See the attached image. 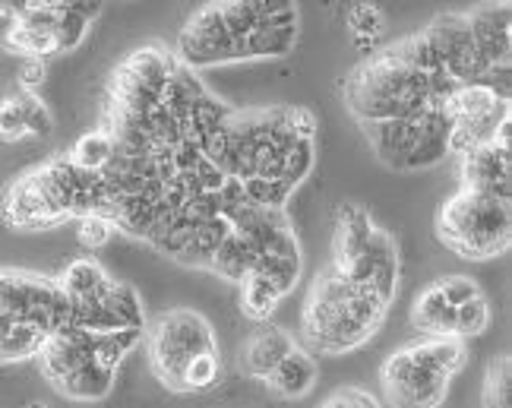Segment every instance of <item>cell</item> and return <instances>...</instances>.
<instances>
[{
    "instance_id": "6da1fadb",
    "label": "cell",
    "mask_w": 512,
    "mask_h": 408,
    "mask_svg": "<svg viewBox=\"0 0 512 408\" xmlns=\"http://www.w3.org/2000/svg\"><path fill=\"white\" fill-rule=\"evenodd\" d=\"M389 314L367 285H351L332 269L320 272L310 285L301 317V348L310 355H345L361 348Z\"/></svg>"
},
{
    "instance_id": "7a4b0ae2",
    "label": "cell",
    "mask_w": 512,
    "mask_h": 408,
    "mask_svg": "<svg viewBox=\"0 0 512 408\" xmlns=\"http://www.w3.org/2000/svg\"><path fill=\"white\" fill-rule=\"evenodd\" d=\"M339 92L358 124L418 118L430 111V76L399 64L386 48L345 73Z\"/></svg>"
},
{
    "instance_id": "3957f363",
    "label": "cell",
    "mask_w": 512,
    "mask_h": 408,
    "mask_svg": "<svg viewBox=\"0 0 512 408\" xmlns=\"http://www.w3.org/2000/svg\"><path fill=\"white\" fill-rule=\"evenodd\" d=\"M437 238L462 260H497L512 241L509 203L475 190H456L437 212Z\"/></svg>"
},
{
    "instance_id": "277c9868",
    "label": "cell",
    "mask_w": 512,
    "mask_h": 408,
    "mask_svg": "<svg viewBox=\"0 0 512 408\" xmlns=\"http://www.w3.org/2000/svg\"><path fill=\"white\" fill-rule=\"evenodd\" d=\"M146 345H149V367L155 380L171 393H184L181 371L193 355L219 352L209 320L187 307L168 310L165 317L155 320L146 336Z\"/></svg>"
},
{
    "instance_id": "5b68a950",
    "label": "cell",
    "mask_w": 512,
    "mask_h": 408,
    "mask_svg": "<svg viewBox=\"0 0 512 408\" xmlns=\"http://www.w3.org/2000/svg\"><path fill=\"white\" fill-rule=\"evenodd\" d=\"M177 64L187 70H206V67H219V64H234L241 61L238 42L228 35L219 4H206L196 10L187 26L177 35Z\"/></svg>"
},
{
    "instance_id": "8992f818",
    "label": "cell",
    "mask_w": 512,
    "mask_h": 408,
    "mask_svg": "<svg viewBox=\"0 0 512 408\" xmlns=\"http://www.w3.org/2000/svg\"><path fill=\"white\" fill-rule=\"evenodd\" d=\"M380 386L392 408H440L449 396V380L418 367L408 345L383 361Z\"/></svg>"
},
{
    "instance_id": "52a82bcc",
    "label": "cell",
    "mask_w": 512,
    "mask_h": 408,
    "mask_svg": "<svg viewBox=\"0 0 512 408\" xmlns=\"http://www.w3.org/2000/svg\"><path fill=\"white\" fill-rule=\"evenodd\" d=\"M424 32L430 35L433 48H437L446 76H452L459 86H481L484 83L487 64H484V57L475 45V38H471V32H468L465 13L437 16Z\"/></svg>"
},
{
    "instance_id": "ba28073f",
    "label": "cell",
    "mask_w": 512,
    "mask_h": 408,
    "mask_svg": "<svg viewBox=\"0 0 512 408\" xmlns=\"http://www.w3.org/2000/svg\"><path fill=\"white\" fill-rule=\"evenodd\" d=\"M462 190L487 193L509 203L512 193V118L497 130L494 143H487L459 159Z\"/></svg>"
},
{
    "instance_id": "9c48e42d",
    "label": "cell",
    "mask_w": 512,
    "mask_h": 408,
    "mask_svg": "<svg viewBox=\"0 0 512 408\" xmlns=\"http://www.w3.org/2000/svg\"><path fill=\"white\" fill-rule=\"evenodd\" d=\"M0 216H4L10 228H19V231H45L54 225H64L70 219L51 203L35 168L19 174V178L10 181L7 190L0 193Z\"/></svg>"
},
{
    "instance_id": "30bf717a",
    "label": "cell",
    "mask_w": 512,
    "mask_h": 408,
    "mask_svg": "<svg viewBox=\"0 0 512 408\" xmlns=\"http://www.w3.org/2000/svg\"><path fill=\"white\" fill-rule=\"evenodd\" d=\"M301 13L285 0H260V26H256L238 45L241 61H260V57H288L298 45Z\"/></svg>"
},
{
    "instance_id": "8fae6325",
    "label": "cell",
    "mask_w": 512,
    "mask_h": 408,
    "mask_svg": "<svg viewBox=\"0 0 512 408\" xmlns=\"http://www.w3.org/2000/svg\"><path fill=\"white\" fill-rule=\"evenodd\" d=\"M95 339L98 336H89L83 333V329L76 326H61L54 329V333L42 342V348H38V371L45 374V380L51 386H57L64 377H70L73 371H80L83 364H89L95 358Z\"/></svg>"
},
{
    "instance_id": "7c38bea8",
    "label": "cell",
    "mask_w": 512,
    "mask_h": 408,
    "mask_svg": "<svg viewBox=\"0 0 512 408\" xmlns=\"http://www.w3.org/2000/svg\"><path fill=\"white\" fill-rule=\"evenodd\" d=\"M427 124V111L418 114V118H399V121H367L361 124L367 143L373 149V155L396 171H408L411 152H415L421 133Z\"/></svg>"
},
{
    "instance_id": "4fadbf2b",
    "label": "cell",
    "mask_w": 512,
    "mask_h": 408,
    "mask_svg": "<svg viewBox=\"0 0 512 408\" xmlns=\"http://www.w3.org/2000/svg\"><path fill=\"white\" fill-rule=\"evenodd\" d=\"M509 4L481 7L465 13L468 32L484 57L487 70H509L512 67V35H509Z\"/></svg>"
},
{
    "instance_id": "5bb4252c",
    "label": "cell",
    "mask_w": 512,
    "mask_h": 408,
    "mask_svg": "<svg viewBox=\"0 0 512 408\" xmlns=\"http://www.w3.org/2000/svg\"><path fill=\"white\" fill-rule=\"evenodd\" d=\"M294 336H288L282 326H260L256 333L250 336V342L244 345V352H241V371L253 380H269L272 371L279 367L291 352H294Z\"/></svg>"
},
{
    "instance_id": "9a60e30c",
    "label": "cell",
    "mask_w": 512,
    "mask_h": 408,
    "mask_svg": "<svg viewBox=\"0 0 512 408\" xmlns=\"http://www.w3.org/2000/svg\"><path fill=\"white\" fill-rule=\"evenodd\" d=\"M408 352L418 367H424L430 374H440L446 380L465 371V364H468V342L456 336H424L421 342L408 345Z\"/></svg>"
},
{
    "instance_id": "2e32d148",
    "label": "cell",
    "mask_w": 512,
    "mask_h": 408,
    "mask_svg": "<svg viewBox=\"0 0 512 408\" xmlns=\"http://www.w3.org/2000/svg\"><path fill=\"white\" fill-rule=\"evenodd\" d=\"M320 377V367L313 361L310 352H304L301 345H294V352L275 367L272 377L266 380V390L275 396V399H301L313 390V383Z\"/></svg>"
},
{
    "instance_id": "e0dca14e",
    "label": "cell",
    "mask_w": 512,
    "mask_h": 408,
    "mask_svg": "<svg viewBox=\"0 0 512 408\" xmlns=\"http://www.w3.org/2000/svg\"><path fill=\"white\" fill-rule=\"evenodd\" d=\"M61 291L67 295V301H89V304H98L111 288V279L105 276V269L98 266L95 260H73L64 272L61 279H57Z\"/></svg>"
},
{
    "instance_id": "ac0fdd59",
    "label": "cell",
    "mask_w": 512,
    "mask_h": 408,
    "mask_svg": "<svg viewBox=\"0 0 512 408\" xmlns=\"http://www.w3.org/2000/svg\"><path fill=\"white\" fill-rule=\"evenodd\" d=\"M114 377H117L114 367H105L92 358L89 364L80 367V371L64 377L54 390L67 399H76V402H95V399H105L114 390Z\"/></svg>"
},
{
    "instance_id": "d6986e66",
    "label": "cell",
    "mask_w": 512,
    "mask_h": 408,
    "mask_svg": "<svg viewBox=\"0 0 512 408\" xmlns=\"http://www.w3.org/2000/svg\"><path fill=\"white\" fill-rule=\"evenodd\" d=\"M411 323L421 336H452V326H456V307H449L440 295L437 285H427L415 307H411Z\"/></svg>"
},
{
    "instance_id": "ffe728a7",
    "label": "cell",
    "mask_w": 512,
    "mask_h": 408,
    "mask_svg": "<svg viewBox=\"0 0 512 408\" xmlns=\"http://www.w3.org/2000/svg\"><path fill=\"white\" fill-rule=\"evenodd\" d=\"M231 235V225L219 216V219H209L203 225L193 228L190 241L184 244V250L177 254L174 260L184 263V266H196V269H209L215 250H219L225 244V238Z\"/></svg>"
},
{
    "instance_id": "44dd1931",
    "label": "cell",
    "mask_w": 512,
    "mask_h": 408,
    "mask_svg": "<svg viewBox=\"0 0 512 408\" xmlns=\"http://www.w3.org/2000/svg\"><path fill=\"white\" fill-rule=\"evenodd\" d=\"M48 336L32 323L10 320L7 314H0V361H23L35 358Z\"/></svg>"
},
{
    "instance_id": "7402d4cb",
    "label": "cell",
    "mask_w": 512,
    "mask_h": 408,
    "mask_svg": "<svg viewBox=\"0 0 512 408\" xmlns=\"http://www.w3.org/2000/svg\"><path fill=\"white\" fill-rule=\"evenodd\" d=\"M256 257H260V254H256V247L244 235H234V231H231V235L225 238V244L215 250L209 272H215V276H222L228 282H241L253 269Z\"/></svg>"
},
{
    "instance_id": "603a6c76",
    "label": "cell",
    "mask_w": 512,
    "mask_h": 408,
    "mask_svg": "<svg viewBox=\"0 0 512 408\" xmlns=\"http://www.w3.org/2000/svg\"><path fill=\"white\" fill-rule=\"evenodd\" d=\"M282 298L285 295L263 276V272L250 269L241 279V307H244V314L256 323H269V317L275 314V307L282 304Z\"/></svg>"
},
{
    "instance_id": "cb8c5ba5",
    "label": "cell",
    "mask_w": 512,
    "mask_h": 408,
    "mask_svg": "<svg viewBox=\"0 0 512 408\" xmlns=\"http://www.w3.org/2000/svg\"><path fill=\"white\" fill-rule=\"evenodd\" d=\"M64 159L73 165V168H80V171H89V174H98V171H105L114 159V140L111 136L98 127V130H89L83 133L80 140H76L70 146V152L64 155Z\"/></svg>"
},
{
    "instance_id": "d4e9b609",
    "label": "cell",
    "mask_w": 512,
    "mask_h": 408,
    "mask_svg": "<svg viewBox=\"0 0 512 408\" xmlns=\"http://www.w3.org/2000/svg\"><path fill=\"white\" fill-rule=\"evenodd\" d=\"M4 51L23 57V61H48V57L57 54V42H54V32L10 23L7 35H4Z\"/></svg>"
},
{
    "instance_id": "484cf974",
    "label": "cell",
    "mask_w": 512,
    "mask_h": 408,
    "mask_svg": "<svg viewBox=\"0 0 512 408\" xmlns=\"http://www.w3.org/2000/svg\"><path fill=\"white\" fill-rule=\"evenodd\" d=\"M102 310L114 320L117 329H143L146 314H143V301L136 295L133 285L111 282L108 295L102 298Z\"/></svg>"
},
{
    "instance_id": "4316f807",
    "label": "cell",
    "mask_w": 512,
    "mask_h": 408,
    "mask_svg": "<svg viewBox=\"0 0 512 408\" xmlns=\"http://www.w3.org/2000/svg\"><path fill=\"white\" fill-rule=\"evenodd\" d=\"M481 402H484V408H512V361H509V355H500L487 364Z\"/></svg>"
},
{
    "instance_id": "83f0119b",
    "label": "cell",
    "mask_w": 512,
    "mask_h": 408,
    "mask_svg": "<svg viewBox=\"0 0 512 408\" xmlns=\"http://www.w3.org/2000/svg\"><path fill=\"white\" fill-rule=\"evenodd\" d=\"M219 380H222V358H219V352L193 355L184 364V371H181L184 393H209Z\"/></svg>"
},
{
    "instance_id": "f1b7e54d",
    "label": "cell",
    "mask_w": 512,
    "mask_h": 408,
    "mask_svg": "<svg viewBox=\"0 0 512 408\" xmlns=\"http://www.w3.org/2000/svg\"><path fill=\"white\" fill-rule=\"evenodd\" d=\"M313 165H317V140H294L282 159V184L298 190V184L307 181Z\"/></svg>"
},
{
    "instance_id": "f546056e",
    "label": "cell",
    "mask_w": 512,
    "mask_h": 408,
    "mask_svg": "<svg viewBox=\"0 0 512 408\" xmlns=\"http://www.w3.org/2000/svg\"><path fill=\"white\" fill-rule=\"evenodd\" d=\"M222 23L234 42H244V38L260 26V0H234V4H219Z\"/></svg>"
},
{
    "instance_id": "4dcf8cb0",
    "label": "cell",
    "mask_w": 512,
    "mask_h": 408,
    "mask_svg": "<svg viewBox=\"0 0 512 408\" xmlns=\"http://www.w3.org/2000/svg\"><path fill=\"white\" fill-rule=\"evenodd\" d=\"M487 326H490V304L484 295H478L475 301L456 307V326H452V336L468 342V339L481 336Z\"/></svg>"
},
{
    "instance_id": "1f68e13d",
    "label": "cell",
    "mask_w": 512,
    "mask_h": 408,
    "mask_svg": "<svg viewBox=\"0 0 512 408\" xmlns=\"http://www.w3.org/2000/svg\"><path fill=\"white\" fill-rule=\"evenodd\" d=\"M16 102L19 108H23V118H26V130L29 136H38V140H45V136H51L54 130V118H51V111L48 105L38 99L35 92H26V89H16Z\"/></svg>"
},
{
    "instance_id": "d6a6232c",
    "label": "cell",
    "mask_w": 512,
    "mask_h": 408,
    "mask_svg": "<svg viewBox=\"0 0 512 408\" xmlns=\"http://www.w3.org/2000/svg\"><path fill=\"white\" fill-rule=\"evenodd\" d=\"M348 26L354 32V38H367V42H377L383 35V26H386V16L380 7L373 4H354L348 10Z\"/></svg>"
},
{
    "instance_id": "836d02e7",
    "label": "cell",
    "mask_w": 512,
    "mask_h": 408,
    "mask_svg": "<svg viewBox=\"0 0 512 408\" xmlns=\"http://www.w3.org/2000/svg\"><path fill=\"white\" fill-rule=\"evenodd\" d=\"M23 140H29L23 108H19L16 95H7L0 102V143H23Z\"/></svg>"
},
{
    "instance_id": "e575fe53",
    "label": "cell",
    "mask_w": 512,
    "mask_h": 408,
    "mask_svg": "<svg viewBox=\"0 0 512 408\" xmlns=\"http://www.w3.org/2000/svg\"><path fill=\"white\" fill-rule=\"evenodd\" d=\"M440 288V295L449 307H462L468 301H475L478 295H484L481 285L475 279H468V276H446V279H437L433 282Z\"/></svg>"
},
{
    "instance_id": "d590c367",
    "label": "cell",
    "mask_w": 512,
    "mask_h": 408,
    "mask_svg": "<svg viewBox=\"0 0 512 408\" xmlns=\"http://www.w3.org/2000/svg\"><path fill=\"white\" fill-rule=\"evenodd\" d=\"M320 408H383L380 399L364 386H339L336 393H329Z\"/></svg>"
},
{
    "instance_id": "8d00e7d4",
    "label": "cell",
    "mask_w": 512,
    "mask_h": 408,
    "mask_svg": "<svg viewBox=\"0 0 512 408\" xmlns=\"http://www.w3.org/2000/svg\"><path fill=\"white\" fill-rule=\"evenodd\" d=\"M76 235H80V244L83 247H105L108 238L114 235V225L102 216H86L80 219V225H76Z\"/></svg>"
},
{
    "instance_id": "74e56055",
    "label": "cell",
    "mask_w": 512,
    "mask_h": 408,
    "mask_svg": "<svg viewBox=\"0 0 512 408\" xmlns=\"http://www.w3.org/2000/svg\"><path fill=\"white\" fill-rule=\"evenodd\" d=\"M45 76H48L45 61H23V67H19V89L35 92L38 86L45 83Z\"/></svg>"
},
{
    "instance_id": "f35d334b",
    "label": "cell",
    "mask_w": 512,
    "mask_h": 408,
    "mask_svg": "<svg viewBox=\"0 0 512 408\" xmlns=\"http://www.w3.org/2000/svg\"><path fill=\"white\" fill-rule=\"evenodd\" d=\"M26 408H48V405H45V402H29Z\"/></svg>"
}]
</instances>
